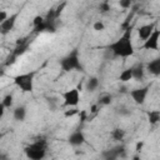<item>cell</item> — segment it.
Here are the masks:
<instances>
[{
	"instance_id": "cell-17",
	"label": "cell",
	"mask_w": 160,
	"mask_h": 160,
	"mask_svg": "<svg viewBox=\"0 0 160 160\" xmlns=\"http://www.w3.org/2000/svg\"><path fill=\"white\" fill-rule=\"evenodd\" d=\"M148 115V121L150 125H158L160 121V111L159 110H150L146 112Z\"/></svg>"
},
{
	"instance_id": "cell-25",
	"label": "cell",
	"mask_w": 160,
	"mask_h": 160,
	"mask_svg": "<svg viewBox=\"0 0 160 160\" xmlns=\"http://www.w3.org/2000/svg\"><path fill=\"white\" fill-rule=\"evenodd\" d=\"M132 5V0H119V6L122 9H129Z\"/></svg>"
},
{
	"instance_id": "cell-4",
	"label": "cell",
	"mask_w": 160,
	"mask_h": 160,
	"mask_svg": "<svg viewBox=\"0 0 160 160\" xmlns=\"http://www.w3.org/2000/svg\"><path fill=\"white\" fill-rule=\"evenodd\" d=\"M35 75H36V71L19 74V75H15L12 78V81L22 92H31L34 89Z\"/></svg>"
},
{
	"instance_id": "cell-27",
	"label": "cell",
	"mask_w": 160,
	"mask_h": 160,
	"mask_svg": "<svg viewBox=\"0 0 160 160\" xmlns=\"http://www.w3.org/2000/svg\"><path fill=\"white\" fill-rule=\"evenodd\" d=\"M8 16H9V14H8L5 10H0V24H1Z\"/></svg>"
},
{
	"instance_id": "cell-22",
	"label": "cell",
	"mask_w": 160,
	"mask_h": 160,
	"mask_svg": "<svg viewBox=\"0 0 160 160\" xmlns=\"http://www.w3.org/2000/svg\"><path fill=\"white\" fill-rule=\"evenodd\" d=\"M110 9H111V6H110V4L108 1H101L100 5H99V11L101 14H106L108 11H110Z\"/></svg>"
},
{
	"instance_id": "cell-29",
	"label": "cell",
	"mask_w": 160,
	"mask_h": 160,
	"mask_svg": "<svg viewBox=\"0 0 160 160\" xmlns=\"http://www.w3.org/2000/svg\"><path fill=\"white\" fill-rule=\"evenodd\" d=\"M5 106L2 105V102H0V119H2V116H4V114H5Z\"/></svg>"
},
{
	"instance_id": "cell-3",
	"label": "cell",
	"mask_w": 160,
	"mask_h": 160,
	"mask_svg": "<svg viewBox=\"0 0 160 160\" xmlns=\"http://www.w3.org/2000/svg\"><path fill=\"white\" fill-rule=\"evenodd\" d=\"M24 152L30 160H41L46 156V141L36 140L24 148Z\"/></svg>"
},
{
	"instance_id": "cell-26",
	"label": "cell",
	"mask_w": 160,
	"mask_h": 160,
	"mask_svg": "<svg viewBox=\"0 0 160 160\" xmlns=\"http://www.w3.org/2000/svg\"><path fill=\"white\" fill-rule=\"evenodd\" d=\"M42 20H44V16H42V15H36V16H34V19H32V26L35 28V26L40 25V24L42 22Z\"/></svg>"
},
{
	"instance_id": "cell-2",
	"label": "cell",
	"mask_w": 160,
	"mask_h": 160,
	"mask_svg": "<svg viewBox=\"0 0 160 160\" xmlns=\"http://www.w3.org/2000/svg\"><path fill=\"white\" fill-rule=\"evenodd\" d=\"M60 68L64 72H70V71H82V64L80 61V55L78 49H72L69 54H66L64 58L60 59L59 61Z\"/></svg>"
},
{
	"instance_id": "cell-19",
	"label": "cell",
	"mask_w": 160,
	"mask_h": 160,
	"mask_svg": "<svg viewBox=\"0 0 160 160\" xmlns=\"http://www.w3.org/2000/svg\"><path fill=\"white\" fill-rule=\"evenodd\" d=\"M111 102H112V95L111 94L105 92V94H102V95L99 96V100H98L99 106H108Z\"/></svg>"
},
{
	"instance_id": "cell-13",
	"label": "cell",
	"mask_w": 160,
	"mask_h": 160,
	"mask_svg": "<svg viewBox=\"0 0 160 160\" xmlns=\"http://www.w3.org/2000/svg\"><path fill=\"white\" fill-rule=\"evenodd\" d=\"M156 28V22H150V24H144L138 29V36L140 40H145L149 38V35L152 32V30Z\"/></svg>"
},
{
	"instance_id": "cell-31",
	"label": "cell",
	"mask_w": 160,
	"mask_h": 160,
	"mask_svg": "<svg viewBox=\"0 0 160 160\" xmlns=\"http://www.w3.org/2000/svg\"><path fill=\"white\" fill-rule=\"evenodd\" d=\"M125 89H126V88H125V86H122V88H120V89H119V91H121V92H125V91H126Z\"/></svg>"
},
{
	"instance_id": "cell-32",
	"label": "cell",
	"mask_w": 160,
	"mask_h": 160,
	"mask_svg": "<svg viewBox=\"0 0 160 160\" xmlns=\"http://www.w3.org/2000/svg\"><path fill=\"white\" fill-rule=\"evenodd\" d=\"M0 159H6V155H2V154H0Z\"/></svg>"
},
{
	"instance_id": "cell-11",
	"label": "cell",
	"mask_w": 160,
	"mask_h": 160,
	"mask_svg": "<svg viewBox=\"0 0 160 160\" xmlns=\"http://www.w3.org/2000/svg\"><path fill=\"white\" fill-rule=\"evenodd\" d=\"M55 31H56L55 21H49L45 18L40 25L34 28V32H36V34H39V32H55Z\"/></svg>"
},
{
	"instance_id": "cell-8",
	"label": "cell",
	"mask_w": 160,
	"mask_h": 160,
	"mask_svg": "<svg viewBox=\"0 0 160 160\" xmlns=\"http://www.w3.org/2000/svg\"><path fill=\"white\" fill-rule=\"evenodd\" d=\"M18 16H19V11L15 12V14L9 15V16L0 24V34H1V35L5 36V35H8V34H10V32L12 31V29H14V26H15V24H16Z\"/></svg>"
},
{
	"instance_id": "cell-7",
	"label": "cell",
	"mask_w": 160,
	"mask_h": 160,
	"mask_svg": "<svg viewBox=\"0 0 160 160\" xmlns=\"http://www.w3.org/2000/svg\"><path fill=\"white\" fill-rule=\"evenodd\" d=\"M159 39H160V30L158 28H155L152 30V32L149 35V38L144 40V42L141 45V49L142 50L159 51Z\"/></svg>"
},
{
	"instance_id": "cell-18",
	"label": "cell",
	"mask_w": 160,
	"mask_h": 160,
	"mask_svg": "<svg viewBox=\"0 0 160 160\" xmlns=\"http://www.w3.org/2000/svg\"><path fill=\"white\" fill-rule=\"evenodd\" d=\"M130 80H132V72H131V68H128V69H124L120 75H119V81L120 82H129Z\"/></svg>"
},
{
	"instance_id": "cell-12",
	"label": "cell",
	"mask_w": 160,
	"mask_h": 160,
	"mask_svg": "<svg viewBox=\"0 0 160 160\" xmlns=\"http://www.w3.org/2000/svg\"><path fill=\"white\" fill-rule=\"evenodd\" d=\"M145 71H148L152 76H159L160 75V58L156 56L152 60H150L145 65Z\"/></svg>"
},
{
	"instance_id": "cell-1",
	"label": "cell",
	"mask_w": 160,
	"mask_h": 160,
	"mask_svg": "<svg viewBox=\"0 0 160 160\" xmlns=\"http://www.w3.org/2000/svg\"><path fill=\"white\" fill-rule=\"evenodd\" d=\"M108 50L115 58L126 59L129 56H132L135 50H134V45H132V40H131V28L130 26L126 28L119 39L110 42L108 45Z\"/></svg>"
},
{
	"instance_id": "cell-33",
	"label": "cell",
	"mask_w": 160,
	"mask_h": 160,
	"mask_svg": "<svg viewBox=\"0 0 160 160\" xmlns=\"http://www.w3.org/2000/svg\"><path fill=\"white\" fill-rule=\"evenodd\" d=\"M0 138H1V135H0Z\"/></svg>"
},
{
	"instance_id": "cell-20",
	"label": "cell",
	"mask_w": 160,
	"mask_h": 160,
	"mask_svg": "<svg viewBox=\"0 0 160 160\" xmlns=\"http://www.w3.org/2000/svg\"><path fill=\"white\" fill-rule=\"evenodd\" d=\"M111 138L116 141H121L124 140L125 138V130L121 129V128H115L112 131H111Z\"/></svg>"
},
{
	"instance_id": "cell-6",
	"label": "cell",
	"mask_w": 160,
	"mask_h": 160,
	"mask_svg": "<svg viewBox=\"0 0 160 160\" xmlns=\"http://www.w3.org/2000/svg\"><path fill=\"white\" fill-rule=\"evenodd\" d=\"M151 88V84L150 85H145V86H141V88H136V89H132V90H129V95L131 96L132 101L138 105H142L148 98V94H149V90Z\"/></svg>"
},
{
	"instance_id": "cell-15",
	"label": "cell",
	"mask_w": 160,
	"mask_h": 160,
	"mask_svg": "<svg viewBox=\"0 0 160 160\" xmlns=\"http://www.w3.org/2000/svg\"><path fill=\"white\" fill-rule=\"evenodd\" d=\"M100 85V80L98 76H90L86 81H85V90L89 92H94Z\"/></svg>"
},
{
	"instance_id": "cell-23",
	"label": "cell",
	"mask_w": 160,
	"mask_h": 160,
	"mask_svg": "<svg viewBox=\"0 0 160 160\" xmlns=\"http://www.w3.org/2000/svg\"><path fill=\"white\" fill-rule=\"evenodd\" d=\"M92 29H94L95 31H104V30H105V24H104L101 20H98V21H95V22L92 24Z\"/></svg>"
},
{
	"instance_id": "cell-16",
	"label": "cell",
	"mask_w": 160,
	"mask_h": 160,
	"mask_svg": "<svg viewBox=\"0 0 160 160\" xmlns=\"http://www.w3.org/2000/svg\"><path fill=\"white\" fill-rule=\"evenodd\" d=\"M12 118H14L16 121H24L25 118H26V108L22 106V105L16 106V108L12 110Z\"/></svg>"
},
{
	"instance_id": "cell-9",
	"label": "cell",
	"mask_w": 160,
	"mask_h": 160,
	"mask_svg": "<svg viewBox=\"0 0 160 160\" xmlns=\"http://www.w3.org/2000/svg\"><path fill=\"white\" fill-rule=\"evenodd\" d=\"M125 156H126V148L122 145L115 146V148L102 152V158H105L106 160H115V159L125 158Z\"/></svg>"
},
{
	"instance_id": "cell-10",
	"label": "cell",
	"mask_w": 160,
	"mask_h": 160,
	"mask_svg": "<svg viewBox=\"0 0 160 160\" xmlns=\"http://www.w3.org/2000/svg\"><path fill=\"white\" fill-rule=\"evenodd\" d=\"M85 141H86V138H85V134L81 130L72 131L68 138V142L71 146H81L82 144H85Z\"/></svg>"
},
{
	"instance_id": "cell-30",
	"label": "cell",
	"mask_w": 160,
	"mask_h": 160,
	"mask_svg": "<svg viewBox=\"0 0 160 160\" xmlns=\"http://www.w3.org/2000/svg\"><path fill=\"white\" fill-rule=\"evenodd\" d=\"M98 110H99V104H94V105L91 106V109H90L91 112H96Z\"/></svg>"
},
{
	"instance_id": "cell-5",
	"label": "cell",
	"mask_w": 160,
	"mask_h": 160,
	"mask_svg": "<svg viewBox=\"0 0 160 160\" xmlns=\"http://www.w3.org/2000/svg\"><path fill=\"white\" fill-rule=\"evenodd\" d=\"M62 99V106L64 108H74L78 106L80 102V90L79 88H72L66 91H62L60 94Z\"/></svg>"
},
{
	"instance_id": "cell-14",
	"label": "cell",
	"mask_w": 160,
	"mask_h": 160,
	"mask_svg": "<svg viewBox=\"0 0 160 160\" xmlns=\"http://www.w3.org/2000/svg\"><path fill=\"white\" fill-rule=\"evenodd\" d=\"M131 72H132V79H135L136 81H142L145 78V65L141 62L135 64L134 66H131Z\"/></svg>"
},
{
	"instance_id": "cell-24",
	"label": "cell",
	"mask_w": 160,
	"mask_h": 160,
	"mask_svg": "<svg viewBox=\"0 0 160 160\" xmlns=\"http://www.w3.org/2000/svg\"><path fill=\"white\" fill-rule=\"evenodd\" d=\"M79 112V109H78V106H74V108H69V110H65V112H64V116L65 118H70V116H74V115H76Z\"/></svg>"
},
{
	"instance_id": "cell-28",
	"label": "cell",
	"mask_w": 160,
	"mask_h": 160,
	"mask_svg": "<svg viewBox=\"0 0 160 160\" xmlns=\"http://www.w3.org/2000/svg\"><path fill=\"white\" fill-rule=\"evenodd\" d=\"M142 146H144V141H139V142L136 144V148H135V150H136L138 152H140V151H141V149H142Z\"/></svg>"
},
{
	"instance_id": "cell-21",
	"label": "cell",
	"mask_w": 160,
	"mask_h": 160,
	"mask_svg": "<svg viewBox=\"0 0 160 160\" xmlns=\"http://www.w3.org/2000/svg\"><path fill=\"white\" fill-rule=\"evenodd\" d=\"M1 102H2V105L5 106V109H10V108L12 106V104H14V96H12V94H6V95H4Z\"/></svg>"
}]
</instances>
